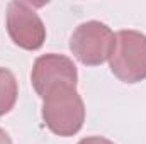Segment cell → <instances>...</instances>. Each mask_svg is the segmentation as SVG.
I'll return each mask as SVG.
<instances>
[{
	"label": "cell",
	"mask_w": 146,
	"mask_h": 144,
	"mask_svg": "<svg viewBox=\"0 0 146 144\" xmlns=\"http://www.w3.org/2000/svg\"><path fill=\"white\" fill-rule=\"evenodd\" d=\"M41 115L53 134L60 137L78 134L85 122V104L76 87L61 85L49 90L42 98Z\"/></svg>",
	"instance_id": "cell-1"
},
{
	"label": "cell",
	"mask_w": 146,
	"mask_h": 144,
	"mask_svg": "<svg viewBox=\"0 0 146 144\" xmlns=\"http://www.w3.org/2000/svg\"><path fill=\"white\" fill-rule=\"evenodd\" d=\"M5 27L12 42L26 51H36L46 41V27L31 3L12 0L7 5Z\"/></svg>",
	"instance_id": "cell-4"
},
{
	"label": "cell",
	"mask_w": 146,
	"mask_h": 144,
	"mask_svg": "<svg viewBox=\"0 0 146 144\" xmlns=\"http://www.w3.org/2000/svg\"><path fill=\"white\" fill-rule=\"evenodd\" d=\"M78 71L72 59L65 54H42L36 58L31 71V83L36 90V93L44 98L46 93L56 87L70 85L76 87Z\"/></svg>",
	"instance_id": "cell-5"
},
{
	"label": "cell",
	"mask_w": 146,
	"mask_h": 144,
	"mask_svg": "<svg viewBox=\"0 0 146 144\" xmlns=\"http://www.w3.org/2000/svg\"><path fill=\"white\" fill-rule=\"evenodd\" d=\"M110 71L124 83L146 80V34L134 29H122L114 34L109 56Z\"/></svg>",
	"instance_id": "cell-2"
},
{
	"label": "cell",
	"mask_w": 146,
	"mask_h": 144,
	"mask_svg": "<svg viewBox=\"0 0 146 144\" xmlns=\"http://www.w3.org/2000/svg\"><path fill=\"white\" fill-rule=\"evenodd\" d=\"M114 32L100 20H87L80 24L70 37L73 56L85 66H99L110 56Z\"/></svg>",
	"instance_id": "cell-3"
},
{
	"label": "cell",
	"mask_w": 146,
	"mask_h": 144,
	"mask_svg": "<svg viewBox=\"0 0 146 144\" xmlns=\"http://www.w3.org/2000/svg\"><path fill=\"white\" fill-rule=\"evenodd\" d=\"M0 144H12V139H10V136L0 127Z\"/></svg>",
	"instance_id": "cell-8"
},
{
	"label": "cell",
	"mask_w": 146,
	"mask_h": 144,
	"mask_svg": "<svg viewBox=\"0 0 146 144\" xmlns=\"http://www.w3.org/2000/svg\"><path fill=\"white\" fill-rule=\"evenodd\" d=\"M78 144H114V143L107 137H102V136H90V137L80 139Z\"/></svg>",
	"instance_id": "cell-7"
},
{
	"label": "cell",
	"mask_w": 146,
	"mask_h": 144,
	"mask_svg": "<svg viewBox=\"0 0 146 144\" xmlns=\"http://www.w3.org/2000/svg\"><path fill=\"white\" fill-rule=\"evenodd\" d=\"M19 95V85L14 73L7 68H0V117L9 114Z\"/></svg>",
	"instance_id": "cell-6"
}]
</instances>
